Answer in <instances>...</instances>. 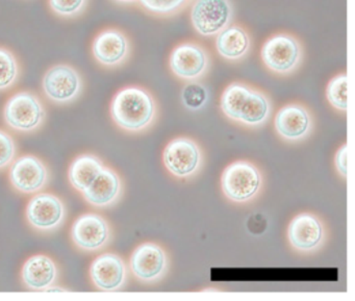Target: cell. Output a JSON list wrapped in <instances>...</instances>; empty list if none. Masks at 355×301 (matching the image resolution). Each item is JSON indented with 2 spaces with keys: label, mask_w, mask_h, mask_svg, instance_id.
Listing matches in <instances>:
<instances>
[{
  "label": "cell",
  "mask_w": 355,
  "mask_h": 301,
  "mask_svg": "<svg viewBox=\"0 0 355 301\" xmlns=\"http://www.w3.org/2000/svg\"><path fill=\"white\" fill-rule=\"evenodd\" d=\"M155 103L144 89L128 87L114 96L111 116L119 128L128 132H139L153 121Z\"/></svg>",
  "instance_id": "6da1fadb"
},
{
  "label": "cell",
  "mask_w": 355,
  "mask_h": 301,
  "mask_svg": "<svg viewBox=\"0 0 355 301\" xmlns=\"http://www.w3.org/2000/svg\"><path fill=\"white\" fill-rule=\"evenodd\" d=\"M46 111L38 95L30 91H20L3 108V119L12 130L20 132H33L45 121Z\"/></svg>",
  "instance_id": "7a4b0ae2"
},
{
  "label": "cell",
  "mask_w": 355,
  "mask_h": 301,
  "mask_svg": "<svg viewBox=\"0 0 355 301\" xmlns=\"http://www.w3.org/2000/svg\"><path fill=\"white\" fill-rule=\"evenodd\" d=\"M45 96L55 105L73 103L84 90V80L80 72L68 64H58L45 72L42 80Z\"/></svg>",
  "instance_id": "3957f363"
},
{
  "label": "cell",
  "mask_w": 355,
  "mask_h": 301,
  "mask_svg": "<svg viewBox=\"0 0 355 301\" xmlns=\"http://www.w3.org/2000/svg\"><path fill=\"white\" fill-rule=\"evenodd\" d=\"M230 0H196L191 9V22L203 37L217 36L232 20Z\"/></svg>",
  "instance_id": "277c9868"
},
{
  "label": "cell",
  "mask_w": 355,
  "mask_h": 301,
  "mask_svg": "<svg viewBox=\"0 0 355 301\" xmlns=\"http://www.w3.org/2000/svg\"><path fill=\"white\" fill-rule=\"evenodd\" d=\"M261 55L263 64L270 70L286 74L298 67L302 58V49L295 37L277 34L266 41Z\"/></svg>",
  "instance_id": "5b68a950"
},
{
  "label": "cell",
  "mask_w": 355,
  "mask_h": 301,
  "mask_svg": "<svg viewBox=\"0 0 355 301\" xmlns=\"http://www.w3.org/2000/svg\"><path fill=\"white\" fill-rule=\"evenodd\" d=\"M261 187V175L248 162H236L222 175L224 194L234 201L244 203L252 198Z\"/></svg>",
  "instance_id": "8992f818"
},
{
  "label": "cell",
  "mask_w": 355,
  "mask_h": 301,
  "mask_svg": "<svg viewBox=\"0 0 355 301\" xmlns=\"http://www.w3.org/2000/svg\"><path fill=\"white\" fill-rule=\"evenodd\" d=\"M66 214L63 201L51 193H37L26 207L28 223L40 232H53L61 227Z\"/></svg>",
  "instance_id": "52a82bcc"
},
{
  "label": "cell",
  "mask_w": 355,
  "mask_h": 301,
  "mask_svg": "<svg viewBox=\"0 0 355 301\" xmlns=\"http://www.w3.org/2000/svg\"><path fill=\"white\" fill-rule=\"evenodd\" d=\"M71 239L78 248L97 252L111 240V227L103 216L95 213L80 215L71 227Z\"/></svg>",
  "instance_id": "ba28073f"
},
{
  "label": "cell",
  "mask_w": 355,
  "mask_h": 301,
  "mask_svg": "<svg viewBox=\"0 0 355 301\" xmlns=\"http://www.w3.org/2000/svg\"><path fill=\"white\" fill-rule=\"evenodd\" d=\"M12 186L24 194H37L46 187L49 172L35 155H22L13 161L9 171Z\"/></svg>",
  "instance_id": "9c48e42d"
},
{
  "label": "cell",
  "mask_w": 355,
  "mask_h": 301,
  "mask_svg": "<svg viewBox=\"0 0 355 301\" xmlns=\"http://www.w3.org/2000/svg\"><path fill=\"white\" fill-rule=\"evenodd\" d=\"M91 51L99 65L116 68L125 63L132 51V45L130 39L122 31L107 28L95 37Z\"/></svg>",
  "instance_id": "30bf717a"
},
{
  "label": "cell",
  "mask_w": 355,
  "mask_h": 301,
  "mask_svg": "<svg viewBox=\"0 0 355 301\" xmlns=\"http://www.w3.org/2000/svg\"><path fill=\"white\" fill-rule=\"evenodd\" d=\"M209 55L200 45L196 43H182L172 51L170 68L178 78L195 80L207 71Z\"/></svg>",
  "instance_id": "8fae6325"
},
{
  "label": "cell",
  "mask_w": 355,
  "mask_h": 301,
  "mask_svg": "<svg viewBox=\"0 0 355 301\" xmlns=\"http://www.w3.org/2000/svg\"><path fill=\"white\" fill-rule=\"evenodd\" d=\"M90 278L99 291L115 292L125 282V264L117 255L103 253L91 264Z\"/></svg>",
  "instance_id": "7c38bea8"
},
{
  "label": "cell",
  "mask_w": 355,
  "mask_h": 301,
  "mask_svg": "<svg viewBox=\"0 0 355 301\" xmlns=\"http://www.w3.org/2000/svg\"><path fill=\"white\" fill-rule=\"evenodd\" d=\"M200 162V153L193 141L175 139L164 151V163L170 172L178 178H186L196 171Z\"/></svg>",
  "instance_id": "4fadbf2b"
},
{
  "label": "cell",
  "mask_w": 355,
  "mask_h": 301,
  "mask_svg": "<svg viewBox=\"0 0 355 301\" xmlns=\"http://www.w3.org/2000/svg\"><path fill=\"white\" fill-rule=\"evenodd\" d=\"M59 269L51 257L44 255L31 257L21 270V280L31 291H47L58 282Z\"/></svg>",
  "instance_id": "5bb4252c"
},
{
  "label": "cell",
  "mask_w": 355,
  "mask_h": 301,
  "mask_svg": "<svg viewBox=\"0 0 355 301\" xmlns=\"http://www.w3.org/2000/svg\"><path fill=\"white\" fill-rule=\"evenodd\" d=\"M121 180L111 168L105 167L90 187L82 193L85 200L92 207H111L119 198L121 193Z\"/></svg>",
  "instance_id": "9a60e30c"
},
{
  "label": "cell",
  "mask_w": 355,
  "mask_h": 301,
  "mask_svg": "<svg viewBox=\"0 0 355 301\" xmlns=\"http://www.w3.org/2000/svg\"><path fill=\"white\" fill-rule=\"evenodd\" d=\"M130 269L139 280L150 282L163 273L166 266L164 251L157 245L145 243L132 252Z\"/></svg>",
  "instance_id": "2e32d148"
},
{
  "label": "cell",
  "mask_w": 355,
  "mask_h": 301,
  "mask_svg": "<svg viewBox=\"0 0 355 301\" xmlns=\"http://www.w3.org/2000/svg\"><path fill=\"white\" fill-rule=\"evenodd\" d=\"M291 244L300 250H311L321 243L323 227L311 214H301L291 222L288 230Z\"/></svg>",
  "instance_id": "e0dca14e"
},
{
  "label": "cell",
  "mask_w": 355,
  "mask_h": 301,
  "mask_svg": "<svg viewBox=\"0 0 355 301\" xmlns=\"http://www.w3.org/2000/svg\"><path fill=\"white\" fill-rule=\"evenodd\" d=\"M275 128L282 137L288 140L302 138L311 128L309 112L302 105H286L276 115Z\"/></svg>",
  "instance_id": "ac0fdd59"
},
{
  "label": "cell",
  "mask_w": 355,
  "mask_h": 301,
  "mask_svg": "<svg viewBox=\"0 0 355 301\" xmlns=\"http://www.w3.org/2000/svg\"><path fill=\"white\" fill-rule=\"evenodd\" d=\"M216 49L224 59L238 61L248 53L250 38L242 26H228L217 35Z\"/></svg>",
  "instance_id": "d6986e66"
},
{
  "label": "cell",
  "mask_w": 355,
  "mask_h": 301,
  "mask_svg": "<svg viewBox=\"0 0 355 301\" xmlns=\"http://www.w3.org/2000/svg\"><path fill=\"white\" fill-rule=\"evenodd\" d=\"M105 165L98 157L90 153L76 157L69 167L68 178L76 190L83 193L103 171Z\"/></svg>",
  "instance_id": "ffe728a7"
},
{
  "label": "cell",
  "mask_w": 355,
  "mask_h": 301,
  "mask_svg": "<svg viewBox=\"0 0 355 301\" xmlns=\"http://www.w3.org/2000/svg\"><path fill=\"white\" fill-rule=\"evenodd\" d=\"M270 114L267 97L257 91L251 90L240 112L238 121L248 126H259L266 121Z\"/></svg>",
  "instance_id": "44dd1931"
},
{
  "label": "cell",
  "mask_w": 355,
  "mask_h": 301,
  "mask_svg": "<svg viewBox=\"0 0 355 301\" xmlns=\"http://www.w3.org/2000/svg\"><path fill=\"white\" fill-rule=\"evenodd\" d=\"M251 89L240 83L228 86L221 98V109L230 119L239 120L241 110L250 93Z\"/></svg>",
  "instance_id": "7402d4cb"
},
{
  "label": "cell",
  "mask_w": 355,
  "mask_h": 301,
  "mask_svg": "<svg viewBox=\"0 0 355 301\" xmlns=\"http://www.w3.org/2000/svg\"><path fill=\"white\" fill-rule=\"evenodd\" d=\"M20 63L13 51L0 46V92L10 90L19 80Z\"/></svg>",
  "instance_id": "603a6c76"
},
{
  "label": "cell",
  "mask_w": 355,
  "mask_h": 301,
  "mask_svg": "<svg viewBox=\"0 0 355 301\" xmlns=\"http://www.w3.org/2000/svg\"><path fill=\"white\" fill-rule=\"evenodd\" d=\"M328 101L340 111L348 110V76L340 74L330 80L326 91Z\"/></svg>",
  "instance_id": "cb8c5ba5"
},
{
  "label": "cell",
  "mask_w": 355,
  "mask_h": 301,
  "mask_svg": "<svg viewBox=\"0 0 355 301\" xmlns=\"http://www.w3.org/2000/svg\"><path fill=\"white\" fill-rule=\"evenodd\" d=\"M89 0H49V7L58 17L73 19L86 12Z\"/></svg>",
  "instance_id": "d4e9b609"
},
{
  "label": "cell",
  "mask_w": 355,
  "mask_h": 301,
  "mask_svg": "<svg viewBox=\"0 0 355 301\" xmlns=\"http://www.w3.org/2000/svg\"><path fill=\"white\" fill-rule=\"evenodd\" d=\"M207 99H209V92L207 88L198 83H191L182 89V103L191 111H198L201 108L205 107Z\"/></svg>",
  "instance_id": "484cf974"
},
{
  "label": "cell",
  "mask_w": 355,
  "mask_h": 301,
  "mask_svg": "<svg viewBox=\"0 0 355 301\" xmlns=\"http://www.w3.org/2000/svg\"><path fill=\"white\" fill-rule=\"evenodd\" d=\"M190 0H139L147 11L155 15L169 16L180 11Z\"/></svg>",
  "instance_id": "4316f807"
},
{
  "label": "cell",
  "mask_w": 355,
  "mask_h": 301,
  "mask_svg": "<svg viewBox=\"0 0 355 301\" xmlns=\"http://www.w3.org/2000/svg\"><path fill=\"white\" fill-rule=\"evenodd\" d=\"M17 147L11 135L0 130V170L9 167L16 157Z\"/></svg>",
  "instance_id": "83f0119b"
},
{
  "label": "cell",
  "mask_w": 355,
  "mask_h": 301,
  "mask_svg": "<svg viewBox=\"0 0 355 301\" xmlns=\"http://www.w3.org/2000/svg\"><path fill=\"white\" fill-rule=\"evenodd\" d=\"M336 168L338 171L346 176L348 173V147L344 145L336 153Z\"/></svg>",
  "instance_id": "f1b7e54d"
},
{
  "label": "cell",
  "mask_w": 355,
  "mask_h": 301,
  "mask_svg": "<svg viewBox=\"0 0 355 301\" xmlns=\"http://www.w3.org/2000/svg\"><path fill=\"white\" fill-rule=\"evenodd\" d=\"M113 1L119 5H132V3H138L139 0H113Z\"/></svg>",
  "instance_id": "f546056e"
}]
</instances>
